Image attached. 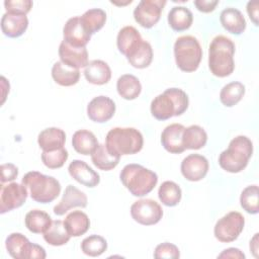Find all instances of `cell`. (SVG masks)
Listing matches in <instances>:
<instances>
[{"mask_svg": "<svg viewBox=\"0 0 259 259\" xmlns=\"http://www.w3.org/2000/svg\"><path fill=\"white\" fill-rule=\"evenodd\" d=\"M250 250L254 254L255 257H257V251H258V233L254 235L252 240L250 241Z\"/></svg>", "mask_w": 259, "mask_h": 259, "instance_id": "obj_47", "label": "cell"}, {"mask_svg": "<svg viewBox=\"0 0 259 259\" xmlns=\"http://www.w3.org/2000/svg\"><path fill=\"white\" fill-rule=\"evenodd\" d=\"M258 5L257 1H249L247 3V13L256 26L258 25Z\"/></svg>", "mask_w": 259, "mask_h": 259, "instance_id": "obj_46", "label": "cell"}, {"mask_svg": "<svg viewBox=\"0 0 259 259\" xmlns=\"http://www.w3.org/2000/svg\"><path fill=\"white\" fill-rule=\"evenodd\" d=\"M68 151L65 148H61L55 151H42L41 161L49 169L61 168L68 159Z\"/></svg>", "mask_w": 259, "mask_h": 259, "instance_id": "obj_40", "label": "cell"}, {"mask_svg": "<svg viewBox=\"0 0 259 259\" xmlns=\"http://www.w3.org/2000/svg\"><path fill=\"white\" fill-rule=\"evenodd\" d=\"M28 26V18L23 14H14L5 12L1 18L2 32L8 37L21 36Z\"/></svg>", "mask_w": 259, "mask_h": 259, "instance_id": "obj_20", "label": "cell"}, {"mask_svg": "<svg viewBox=\"0 0 259 259\" xmlns=\"http://www.w3.org/2000/svg\"><path fill=\"white\" fill-rule=\"evenodd\" d=\"M182 196L180 186L173 181H164L158 190V197L160 201L166 206L177 205Z\"/></svg>", "mask_w": 259, "mask_h": 259, "instance_id": "obj_36", "label": "cell"}, {"mask_svg": "<svg viewBox=\"0 0 259 259\" xmlns=\"http://www.w3.org/2000/svg\"><path fill=\"white\" fill-rule=\"evenodd\" d=\"M6 12L14 14L26 15L32 8V1L30 0H6L4 1Z\"/></svg>", "mask_w": 259, "mask_h": 259, "instance_id": "obj_41", "label": "cell"}, {"mask_svg": "<svg viewBox=\"0 0 259 259\" xmlns=\"http://www.w3.org/2000/svg\"><path fill=\"white\" fill-rule=\"evenodd\" d=\"M252 154L251 140L246 136H237L230 142L228 149L220 154L219 164L227 172L239 173L247 167Z\"/></svg>", "mask_w": 259, "mask_h": 259, "instance_id": "obj_3", "label": "cell"}, {"mask_svg": "<svg viewBox=\"0 0 259 259\" xmlns=\"http://www.w3.org/2000/svg\"><path fill=\"white\" fill-rule=\"evenodd\" d=\"M119 178L134 196H144L150 193L158 183L157 174L140 164L125 165L120 171Z\"/></svg>", "mask_w": 259, "mask_h": 259, "instance_id": "obj_4", "label": "cell"}, {"mask_svg": "<svg viewBox=\"0 0 259 259\" xmlns=\"http://www.w3.org/2000/svg\"><path fill=\"white\" fill-rule=\"evenodd\" d=\"M87 202L88 199L86 194L74 185L70 184L65 188L62 199L54 206V213L57 215H64L73 207H86Z\"/></svg>", "mask_w": 259, "mask_h": 259, "instance_id": "obj_16", "label": "cell"}, {"mask_svg": "<svg viewBox=\"0 0 259 259\" xmlns=\"http://www.w3.org/2000/svg\"><path fill=\"white\" fill-rule=\"evenodd\" d=\"M114 113V101L104 95L94 97L87 105V115L94 122H106L112 118Z\"/></svg>", "mask_w": 259, "mask_h": 259, "instance_id": "obj_15", "label": "cell"}, {"mask_svg": "<svg viewBox=\"0 0 259 259\" xmlns=\"http://www.w3.org/2000/svg\"><path fill=\"white\" fill-rule=\"evenodd\" d=\"M98 145L95 135L87 130H79L72 137V146L81 155H91Z\"/></svg>", "mask_w": 259, "mask_h": 259, "instance_id": "obj_27", "label": "cell"}, {"mask_svg": "<svg viewBox=\"0 0 259 259\" xmlns=\"http://www.w3.org/2000/svg\"><path fill=\"white\" fill-rule=\"evenodd\" d=\"M28 190L21 183L11 182L0 185V212L5 213L20 207L27 198Z\"/></svg>", "mask_w": 259, "mask_h": 259, "instance_id": "obj_11", "label": "cell"}, {"mask_svg": "<svg viewBox=\"0 0 259 259\" xmlns=\"http://www.w3.org/2000/svg\"><path fill=\"white\" fill-rule=\"evenodd\" d=\"M174 57L181 71H196L202 59V49L197 38L192 35L179 36L174 44Z\"/></svg>", "mask_w": 259, "mask_h": 259, "instance_id": "obj_7", "label": "cell"}, {"mask_svg": "<svg viewBox=\"0 0 259 259\" xmlns=\"http://www.w3.org/2000/svg\"><path fill=\"white\" fill-rule=\"evenodd\" d=\"M131 215L143 226H152L160 222L163 217L161 205L150 198L135 201L131 206Z\"/></svg>", "mask_w": 259, "mask_h": 259, "instance_id": "obj_10", "label": "cell"}, {"mask_svg": "<svg viewBox=\"0 0 259 259\" xmlns=\"http://www.w3.org/2000/svg\"><path fill=\"white\" fill-rule=\"evenodd\" d=\"M185 126L181 123H171L167 125L161 134V143L164 149L171 154H180L185 151L182 137Z\"/></svg>", "mask_w": 259, "mask_h": 259, "instance_id": "obj_18", "label": "cell"}, {"mask_svg": "<svg viewBox=\"0 0 259 259\" xmlns=\"http://www.w3.org/2000/svg\"><path fill=\"white\" fill-rule=\"evenodd\" d=\"M84 28L92 35L100 30L106 21V13L100 8H91L80 16Z\"/></svg>", "mask_w": 259, "mask_h": 259, "instance_id": "obj_35", "label": "cell"}, {"mask_svg": "<svg viewBox=\"0 0 259 259\" xmlns=\"http://www.w3.org/2000/svg\"><path fill=\"white\" fill-rule=\"evenodd\" d=\"M207 142L206 132L197 124L185 127L182 137V143L185 150H198L205 146Z\"/></svg>", "mask_w": 259, "mask_h": 259, "instance_id": "obj_33", "label": "cell"}, {"mask_svg": "<svg viewBox=\"0 0 259 259\" xmlns=\"http://www.w3.org/2000/svg\"><path fill=\"white\" fill-rule=\"evenodd\" d=\"M7 252L14 259H45L47 257L45 249L29 242V240L20 233L10 234L5 241Z\"/></svg>", "mask_w": 259, "mask_h": 259, "instance_id": "obj_8", "label": "cell"}, {"mask_svg": "<svg viewBox=\"0 0 259 259\" xmlns=\"http://www.w3.org/2000/svg\"><path fill=\"white\" fill-rule=\"evenodd\" d=\"M70 238L71 235L61 220L53 221L51 227L44 233L45 241L52 246H63L69 242Z\"/></svg>", "mask_w": 259, "mask_h": 259, "instance_id": "obj_34", "label": "cell"}, {"mask_svg": "<svg viewBox=\"0 0 259 259\" xmlns=\"http://www.w3.org/2000/svg\"><path fill=\"white\" fill-rule=\"evenodd\" d=\"M59 57L61 62L75 69L85 68L89 63L86 48H74L65 40H62L60 44Z\"/></svg>", "mask_w": 259, "mask_h": 259, "instance_id": "obj_19", "label": "cell"}, {"mask_svg": "<svg viewBox=\"0 0 259 259\" xmlns=\"http://www.w3.org/2000/svg\"><path fill=\"white\" fill-rule=\"evenodd\" d=\"M1 183L13 181L18 176V168L12 163L2 164L0 167Z\"/></svg>", "mask_w": 259, "mask_h": 259, "instance_id": "obj_43", "label": "cell"}, {"mask_svg": "<svg viewBox=\"0 0 259 259\" xmlns=\"http://www.w3.org/2000/svg\"><path fill=\"white\" fill-rule=\"evenodd\" d=\"M21 183L29 191L31 199L39 203L54 201L61 192V184L55 177L37 171L27 172L22 177Z\"/></svg>", "mask_w": 259, "mask_h": 259, "instance_id": "obj_6", "label": "cell"}, {"mask_svg": "<svg viewBox=\"0 0 259 259\" xmlns=\"http://www.w3.org/2000/svg\"><path fill=\"white\" fill-rule=\"evenodd\" d=\"M154 257L157 259H161V258H173V259H177L180 257V252L179 249L176 245L172 244V243H162L159 244L154 251Z\"/></svg>", "mask_w": 259, "mask_h": 259, "instance_id": "obj_42", "label": "cell"}, {"mask_svg": "<svg viewBox=\"0 0 259 259\" xmlns=\"http://www.w3.org/2000/svg\"><path fill=\"white\" fill-rule=\"evenodd\" d=\"M235 44L225 35L212 38L208 48V68L212 75L224 78L235 70Z\"/></svg>", "mask_w": 259, "mask_h": 259, "instance_id": "obj_1", "label": "cell"}, {"mask_svg": "<svg viewBox=\"0 0 259 259\" xmlns=\"http://www.w3.org/2000/svg\"><path fill=\"white\" fill-rule=\"evenodd\" d=\"M188 95L179 88H168L151 102V113L158 120L183 114L188 108Z\"/></svg>", "mask_w": 259, "mask_h": 259, "instance_id": "obj_2", "label": "cell"}, {"mask_svg": "<svg viewBox=\"0 0 259 259\" xmlns=\"http://www.w3.org/2000/svg\"><path fill=\"white\" fill-rule=\"evenodd\" d=\"M52 77L57 84L69 87L78 83L80 79V71L79 69L69 67L63 62L58 61L53 65Z\"/></svg>", "mask_w": 259, "mask_h": 259, "instance_id": "obj_24", "label": "cell"}, {"mask_svg": "<svg viewBox=\"0 0 259 259\" xmlns=\"http://www.w3.org/2000/svg\"><path fill=\"white\" fill-rule=\"evenodd\" d=\"M245 94V86L241 82H231L225 85L220 92L221 102L227 106L232 107L241 101Z\"/></svg>", "mask_w": 259, "mask_h": 259, "instance_id": "obj_37", "label": "cell"}, {"mask_svg": "<svg viewBox=\"0 0 259 259\" xmlns=\"http://www.w3.org/2000/svg\"><path fill=\"white\" fill-rule=\"evenodd\" d=\"M142 39L143 38L139 30L132 25H127L118 31L116 37V46L118 51L126 57Z\"/></svg>", "mask_w": 259, "mask_h": 259, "instance_id": "obj_25", "label": "cell"}, {"mask_svg": "<svg viewBox=\"0 0 259 259\" xmlns=\"http://www.w3.org/2000/svg\"><path fill=\"white\" fill-rule=\"evenodd\" d=\"M218 258H234V259H245V254L238 248H228L224 250Z\"/></svg>", "mask_w": 259, "mask_h": 259, "instance_id": "obj_45", "label": "cell"}, {"mask_svg": "<svg viewBox=\"0 0 259 259\" xmlns=\"http://www.w3.org/2000/svg\"><path fill=\"white\" fill-rule=\"evenodd\" d=\"M220 21L227 31L237 35L243 33L247 25L242 12L234 7L224 9L220 15Z\"/></svg>", "mask_w": 259, "mask_h": 259, "instance_id": "obj_22", "label": "cell"}, {"mask_svg": "<svg viewBox=\"0 0 259 259\" xmlns=\"http://www.w3.org/2000/svg\"><path fill=\"white\" fill-rule=\"evenodd\" d=\"M245 218L238 211H230L221 218L213 229L217 240L222 243H231L238 239L243 232Z\"/></svg>", "mask_w": 259, "mask_h": 259, "instance_id": "obj_9", "label": "cell"}, {"mask_svg": "<svg viewBox=\"0 0 259 259\" xmlns=\"http://www.w3.org/2000/svg\"><path fill=\"white\" fill-rule=\"evenodd\" d=\"M107 249L106 240L99 235H90L81 242L82 252L90 257H97Z\"/></svg>", "mask_w": 259, "mask_h": 259, "instance_id": "obj_38", "label": "cell"}, {"mask_svg": "<svg viewBox=\"0 0 259 259\" xmlns=\"http://www.w3.org/2000/svg\"><path fill=\"white\" fill-rule=\"evenodd\" d=\"M52 218L40 209H31L25 214L24 224L27 230L33 234H44L52 225Z\"/></svg>", "mask_w": 259, "mask_h": 259, "instance_id": "obj_30", "label": "cell"}, {"mask_svg": "<svg viewBox=\"0 0 259 259\" xmlns=\"http://www.w3.org/2000/svg\"><path fill=\"white\" fill-rule=\"evenodd\" d=\"M168 23L175 31L188 29L193 22L192 12L185 6H174L168 13Z\"/></svg>", "mask_w": 259, "mask_h": 259, "instance_id": "obj_28", "label": "cell"}, {"mask_svg": "<svg viewBox=\"0 0 259 259\" xmlns=\"http://www.w3.org/2000/svg\"><path fill=\"white\" fill-rule=\"evenodd\" d=\"M259 189L257 185H249L243 189L240 196V204L248 213L256 214L259 211Z\"/></svg>", "mask_w": 259, "mask_h": 259, "instance_id": "obj_39", "label": "cell"}, {"mask_svg": "<svg viewBox=\"0 0 259 259\" xmlns=\"http://www.w3.org/2000/svg\"><path fill=\"white\" fill-rule=\"evenodd\" d=\"M209 165L207 159L199 154H190L181 162V173L189 181H200L207 174Z\"/></svg>", "mask_w": 259, "mask_h": 259, "instance_id": "obj_13", "label": "cell"}, {"mask_svg": "<svg viewBox=\"0 0 259 259\" xmlns=\"http://www.w3.org/2000/svg\"><path fill=\"white\" fill-rule=\"evenodd\" d=\"M68 171L73 179L86 187L93 188L100 182L99 174L82 160H73L68 167Z\"/></svg>", "mask_w": 259, "mask_h": 259, "instance_id": "obj_17", "label": "cell"}, {"mask_svg": "<svg viewBox=\"0 0 259 259\" xmlns=\"http://www.w3.org/2000/svg\"><path fill=\"white\" fill-rule=\"evenodd\" d=\"M219 4L218 0H195L194 5L198 11L203 13L212 12L217 5Z\"/></svg>", "mask_w": 259, "mask_h": 259, "instance_id": "obj_44", "label": "cell"}, {"mask_svg": "<svg viewBox=\"0 0 259 259\" xmlns=\"http://www.w3.org/2000/svg\"><path fill=\"white\" fill-rule=\"evenodd\" d=\"M165 0H142L134 10V18L138 24L151 28L160 20L162 10L166 5Z\"/></svg>", "mask_w": 259, "mask_h": 259, "instance_id": "obj_12", "label": "cell"}, {"mask_svg": "<svg viewBox=\"0 0 259 259\" xmlns=\"http://www.w3.org/2000/svg\"><path fill=\"white\" fill-rule=\"evenodd\" d=\"M63 40L74 48H86L91 38V34L84 28L80 16H74L67 20L63 28Z\"/></svg>", "mask_w": 259, "mask_h": 259, "instance_id": "obj_14", "label": "cell"}, {"mask_svg": "<svg viewBox=\"0 0 259 259\" xmlns=\"http://www.w3.org/2000/svg\"><path fill=\"white\" fill-rule=\"evenodd\" d=\"M91 160L94 166L98 169L109 171L118 165L120 156L109 152L104 144H99L91 154Z\"/></svg>", "mask_w": 259, "mask_h": 259, "instance_id": "obj_31", "label": "cell"}, {"mask_svg": "<svg viewBox=\"0 0 259 259\" xmlns=\"http://www.w3.org/2000/svg\"><path fill=\"white\" fill-rule=\"evenodd\" d=\"M125 58L128 63L137 69L147 68L153 61L152 46L148 41L142 39Z\"/></svg>", "mask_w": 259, "mask_h": 259, "instance_id": "obj_26", "label": "cell"}, {"mask_svg": "<svg viewBox=\"0 0 259 259\" xmlns=\"http://www.w3.org/2000/svg\"><path fill=\"white\" fill-rule=\"evenodd\" d=\"M64 224L71 237H80L90 228V220L82 210L71 211L66 217Z\"/></svg>", "mask_w": 259, "mask_h": 259, "instance_id": "obj_29", "label": "cell"}, {"mask_svg": "<svg viewBox=\"0 0 259 259\" xmlns=\"http://www.w3.org/2000/svg\"><path fill=\"white\" fill-rule=\"evenodd\" d=\"M143 135L135 127H113L105 138L106 148L117 156L137 154L143 149Z\"/></svg>", "mask_w": 259, "mask_h": 259, "instance_id": "obj_5", "label": "cell"}, {"mask_svg": "<svg viewBox=\"0 0 259 259\" xmlns=\"http://www.w3.org/2000/svg\"><path fill=\"white\" fill-rule=\"evenodd\" d=\"M116 89L119 96H121L123 99L134 100L140 95L142 85L136 76L132 74H124L117 79Z\"/></svg>", "mask_w": 259, "mask_h": 259, "instance_id": "obj_32", "label": "cell"}, {"mask_svg": "<svg viewBox=\"0 0 259 259\" xmlns=\"http://www.w3.org/2000/svg\"><path fill=\"white\" fill-rule=\"evenodd\" d=\"M86 80L94 85H103L109 82L111 70L107 63L102 60H93L84 68Z\"/></svg>", "mask_w": 259, "mask_h": 259, "instance_id": "obj_21", "label": "cell"}, {"mask_svg": "<svg viewBox=\"0 0 259 259\" xmlns=\"http://www.w3.org/2000/svg\"><path fill=\"white\" fill-rule=\"evenodd\" d=\"M66 134L59 127H48L41 131L37 137V144L42 151H55L64 148Z\"/></svg>", "mask_w": 259, "mask_h": 259, "instance_id": "obj_23", "label": "cell"}]
</instances>
